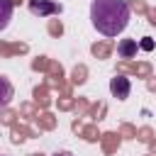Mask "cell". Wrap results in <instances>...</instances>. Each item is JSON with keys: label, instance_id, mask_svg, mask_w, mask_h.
Listing matches in <instances>:
<instances>
[{"label": "cell", "instance_id": "cell-4", "mask_svg": "<svg viewBox=\"0 0 156 156\" xmlns=\"http://www.w3.org/2000/svg\"><path fill=\"white\" fill-rule=\"evenodd\" d=\"M12 98H15V88H12V83H10L5 76H0V110L7 107V105L12 102Z\"/></svg>", "mask_w": 156, "mask_h": 156}, {"label": "cell", "instance_id": "cell-6", "mask_svg": "<svg viewBox=\"0 0 156 156\" xmlns=\"http://www.w3.org/2000/svg\"><path fill=\"white\" fill-rule=\"evenodd\" d=\"M12 20V0H0V32L7 29Z\"/></svg>", "mask_w": 156, "mask_h": 156}, {"label": "cell", "instance_id": "cell-3", "mask_svg": "<svg viewBox=\"0 0 156 156\" xmlns=\"http://www.w3.org/2000/svg\"><path fill=\"white\" fill-rule=\"evenodd\" d=\"M129 90H132L129 78H124V76H115V78L110 80V93H112V98H117V100H127V98H129Z\"/></svg>", "mask_w": 156, "mask_h": 156}, {"label": "cell", "instance_id": "cell-2", "mask_svg": "<svg viewBox=\"0 0 156 156\" xmlns=\"http://www.w3.org/2000/svg\"><path fill=\"white\" fill-rule=\"evenodd\" d=\"M29 12L34 17H49V15H58L61 5L54 0H29Z\"/></svg>", "mask_w": 156, "mask_h": 156}, {"label": "cell", "instance_id": "cell-8", "mask_svg": "<svg viewBox=\"0 0 156 156\" xmlns=\"http://www.w3.org/2000/svg\"><path fill=\"white\" fill-rule=\"evenodd\" d=\"M54 156H73V154H71V151H56Z\"/></svg>", "mask_w": 156, "mask_h": 156}, {"label": "cell", "instance_id": "cell-5", "mask_svg": "<svg viewBox=\"0 0 156 156\" xmlns=\"http://www.w3.org/2000/svg\"><path fill=\"white\" fill-rule=\"evenodd\" d=\"M136 49H139L136 39H122V41L117 44V54H119L122 58H132V56H136Z\"/></svg>", "mask_w": 156, "mask_h": 156}, {"label": "cell", "instance_id": "cell-1", "mask_svg": "<svg viewBox=\"0 0 156 156\" xmlns=\"http://www.w3.org/2000/svg\"><path fill=\"white\" fill-rule=\"evenodd\" d=\"M129 2L127 0H93L90 22L102 37H117L129 24Z\"/></svg>", "mask_w": 156, "mask_h": 156}, {"label": "cell", "instance_id": "cell-7", "mask_svg": "<svg viewBox=\"0 0 156 156\" xmlns=\"http://www.w3.org/2000/svg\"><path fill=\"white\" fill-rule=\"evenodd\" d=\"M139 46H141V49H146V51H151V49H154V41H151V39H144Z\"/></svg>", "mask_w": 156, "mask_h": 156}]
</instances>
